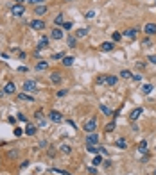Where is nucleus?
Here are the masks:
<instances>
[{
    "instance_id": "f257e3e1",
    "label": "nucleus",
    "mask_w": 156,
    "mask_h": 175,
    "mask_svg": "<svg viewBox=\"0 0 156 175\" xmlns=\"http://www.w3.org/2000/svg\"><path fill=\"white\" fill-rule=\"evenodd\" d=\"M23 91L25 93H36L38 91L36 80H25V82H23Z\"/></svg>"
},
{
    "instance_id": "f03ea898",
    "label": "nucleus",
    "mask_w": 156,
    "mask_h": 175,
    "mask_svg": "<svg viewBox=\"0 0 156 175\" xmlns=\"http://www.w3.org/2000/svg\"><path fill=\"white\" fill-rule=\"evenodd\" d=\"M84 131L90 134V132H95L97 131V120L95 118H90L88 122H84Z\"/></svg>"
},
{
    "instance_id": "7ed1b4c3",
    "label": "nucleus",
    "mask_w": 156,
    "mask_h": 175,
    "mask_svg": "<svg viewBox=\"0 0 156 175\" xmlns=\"http://www.w3.org/2000/svg\"><path fill=\"white\" fill-rule=\"evenodd\" d=\"M29 27L32 30H43L45 29V22L43 20H32V22L29 23Z\"/></svg>"
},
{
    "instance_id": "20e7f679",
    "label": "nucleus",
    "mask_w": 156,
    "mask_h": 175,
    "mask_svg": "<svg viewBox=\"0 0 156 175\" xmlns=\"http://www.w3.org/2000/svg\"><path fill=\"white\" fill-rule=\"evenodd\" d=\"M11 11H13V16H23V13H25V7L22 4H15L11 7Z\"/></svg>"
},
{
    "instance_id": "39448f33",
    "label": "nucleus",
    "mask_w": 156,
    "mask_h": 175,
    "mask_svg": "<svg viewBox=\"0 0 156 175\" xmlns=\"http://www.w3.org/2000/svg\"><path fill=\"white\" fill-rule=\"evenodd\" d=\"M99 143V134L97 132H90L86 136V145H97Z\"/></svg>"
},
{
    "instance_id": "423d86ee",
    "label": "nucleus",
    "mask_w": 156,
    "mask_h": 175,
    "mask_svg": "<svg viewBox=\"0 0 156 175\" xmlns=\"http://www.w3.org/2000/svg\"><path fill=\"white\" fill-rule=\"evenodd\" d=\"M49 118H50V122H54V123H61V122H63V116H61V113H58V111H50Z\"/></svg>"
},
{
    "instance_id": "0eeeda50",
    "label": "nucleus",
    "mask_w": 156,
    "mask_h": 175,
    "mask_svg": "<svg viewBox=\"0 0 156 175\" xmlns=\"http://www.w3.org/2000/svg\"><path fill=\"white\" fill-rule=\"evenodd\" d=\"M137 34H138L137 29H127V30H124V34H122V36H124L126 39H131V41H133V39L137 38Z\"/></svg>"
},
{
    "instance_id": "6e6552de",
    "label": "nucleus",
    "mask_w": 156,
    "mask_h": 175,
    "mask_svg": "<svg viewBox=\"0 0 156 175\" xmlns=\"http://www.w3.org/2000/svg\"><path fill=\"white\" fill-rule=\"evenodd\" d=\"M144 30H145V34H149V36H154V34H156V23H145Z\"/></svg>"
},
{
    "instance_id": "1a4fd4ad",
    "label": "nucleus",
    "mask_w": 156,
    "mask_h": 175,
    "mask_svg": "<svg viewBox=\"0 0 156 175\" xmlns=\"http://www.w3.org/2000/svg\"><path fill=\"white\" fill-rule=\"evenodd\" d=\"M142 113H144V109H142V107H137V109H133V111H131L129 118H131L133 122H135V120H138V118L142 116Z\"/></svg>"
},
{
    "instance_id": "9d476101",
    "label": "nucleus",
    "mask_w": 156,
    "mask_h": 175,
    "mask_svg": "<svg viewBox=\"0 0 156 175\" xmlns=\"http://www.w3.org/2000/svg\"><path fill=\"white\" fill-rule=\"evenodd\" d=\"M47 11H49V7L42 4V5H36V9H34V15H36V16H43Z\"/></svg>"
},
{
    "instance_id": "9b49d317",
    "label": "nucleus",
    "mask_w": 156,
    "mask_h": 175,
    "mask_svg": "<svg viewBox=\"0 0 156 175\" xmlns=\"http://www.w3.org/2000/svg\"><path fill=\"white\" fill-rule=\"evenodd\" d=\"M18 100H20V102H34L32 95H29V93H20V95H18Z\"/></svg>"
},
{
    "instance_id": "f8f14e48",
    "label": "nucleus",
    "mask_w": 156,
    "mask_h": 175,
    "mask_svg": "<svg viewBox=\"0 0 156 175\" xmlns=\"http://www.w3.org/2000/svg\"><path fill=\"white\" fill-rule=\"evenodd\" d=\"M113 48H115L113 41H104V43H100V50H104V52H111Z\"/></svg>"
},
{
    "instance_id": "ddd939ff",
    "label": "nucleus",
    "mask_w": 156,
    "mask_h": 175,
    "mask_svg": "<svg viewBox=\"0 0 156 175\" xmlns=\"http://www.w3.org/2000/svg\"><path fill=\"white\" fill-rule=\"evenodd\" d=\"M36 125H32V123H27V127H25V134H27V136H34V134H36Z\"/></svg>"
},
{
    "instance_id": "4468645a",
    "label": "nucleus",
    "mask_w": 156,
    "mask_h": 175,
    "mask_svg": "<svg viewBox=\"0 0 156 175\" xmlns=\"http://www.w3.org/2000/svg\"><path fill=\"white\" fill-rule=\"evenodd\" d=\"M52 39H56V41H59V39L61 38H63V30H61V29H58V27H54V30H52Z\"/></svg>"
},
{
    "instance_id": "2eb2a0df",
    "label": "nucleus",
    "mask_w": 156,
    "mask_h": 175,
    "mask_svg": "<svg viewBox=\"0 0 156 175\" xmlns=\"http://www.w3.org/2000/svg\"><path fill=\"white\" fill-rule=\"evenodd\" d=\"M4 91L7 93V95H13V93L16 91V86H15V82H7V84L4 86Z\"/></svg>"
},
{
    "instance_id": "dca6fc26",
    "label": "nucleus",
    "mask_w": 156,
    "mask_h": 175,
    "mask_svg": "<svg viewBox=\"0 0 156 175\" xmlns=\"http://www.w3.org/2000/svg\"><path fill=\"white\" fill-rule=\"evenodd\" d=\"M47 46H49V38L42 36V39L38 41V48H47Z\"/></svg>"
},
{
    "instance_id": "f3484780",
    "label": "nucleus",
    "mask_w": 156,
    "mask_h": 175,
    "mask_svg": "<svg viewBox=\"0 0 156 175\" xmlns=\"http://www.w3.org/2000/svg\"><path fill=\"white\" fill-rule=\"evenodd\" d=\"M50 80H52L54 84L61 82V75H59V72H52V73H50Z\"/></svg>"
},
{
    "instance_id": "a211bd4d",
    "label": "nucleus",
    "mask_w": 156,
    "mask_h": 175,
    "mask_svg": "<svg viewBox=\"0 0 156 175\" xmlns=\"http://www.w3.org/2000/svg\"><path fill=\"white\" fill-rule=\"evenodd\" d=\"M117 82H119V79L115 77V75H108V77H106V84H108V86H115Z\"/></svg>"
},
{
    "instance_id": "6ab92c4d",
    "label": "nucleus",
    "mask_w": 156,
    "mask_h": 175,
    "mask_svg": "<svg viewBox=\"0 0 156 175\" xmlns=\"http://www.w3.org/2000/svg\"><path fill=\"white\" fill-rule=\"evenodd\" d=\"M47 68H49V63H47V61H40V63L36 64V70H38V72H43V70H47Z\"/></svg>"
},
{
    "instance_id": "aec40b11",
    "label": "nucleus",
    "mask_w": 156,
    "mask_h": 175,
    "mask_svg": "<svg viewBox=\"0 0 156 175\" xmlns=\"http://www.w3.org/2000/svg\"><path fill=\"white\" fill-rule=\"evenodd\" d=\"M74 59H76V57L65 56V57H63V64H65V66H72V64H74Z\"/></svg>"
},
{
    "instance_id": "412c9836",
    "label": "nucleus",
    "mask_w": 156,
    "mask_h": 175,
    "mask_svg": "<svg viewBox=\"0 0 156 175\" xmlns=\"http://www.w3.org/2000/svg\"><path fill=\"white\" fill-rule=\"evenodd\" d=\"M76 41H77V38L76 36H68V39H66V43H68V46H70V48H76Z\"/></svg>"
},
{
    "instance_id": "4be33fe9",
    "label": "nucleus",
    "mask_w": 156,
    "mask_h": 175,
    "mask_svg": "<svg viewBox=\"0 0 156 175\" xmlns=\"http://www.w3.org/2000/svg\"><path fill=\"white\" fill-rule=\"evenodd\" d=\"M151 91H153V84H144L142 86V93H144V95H149Z\"/></svg>"
},
{
    "instance_id": "5701e85b",
    "label": "nucleus",
    "mask_w": 156,
    "mask_h": 175,
    "mask_svg": "<svg viewBox=\"0 0 156 175\" xmlns=\"http://www.w3.org/2000/svg\"><path fill=\"white\" fill-rule=\"evenodd\" d=\"M88 34V29L84 27V29H77V32H76V38H84Z\"/></svg>"
},
{
    "instance_id": "b1692460",
    "label": "nucleus",
    "mask_w": 156,
    "mask_h": 175,
    "mask_svg": "<svg viewBox=\"0 0 156 175\" xmlns=\"http://www.w3.org/2000/svg\"><path fill=\"white\" fill-rule=\"evenodd\" d=\"M120 77H122V79H133V73H131L129 70H122V72H120Z\"/></svg>"
},
{
    "instance_id": "393cba45",
    "label": "nucleus",
    "mask_w": 156,
    "mask_h": 175,
    "mask_svg": "<svg viewBox=\"0 0 156 175\" xmlns=\"http://www.w3.org/2000/svg\"><path fill=\"white\" fill-rule=\"evenodd\" d=\"M54 23H56V27H58V25H63V23H65V18H63V15H58L56 18H54Z\"/></svg>"
},
{
    "instance_id": "a878e982",
    "label": "nucleus",
    "mask_w": 156,
    "mask_h": 175,
    "mask_svg": "<svg viewBox=\"0 0 156 175\" xmlns=\"http://www.w3.org/2000/svg\"><path fill=\"white\" fill-rule=\"evenodd\" d=\"M100 111H102L106 116H111V114H113V113H111V109H110V107H106L104 104H100Z\"/></svg>"
},
{
    "instance_id": "bb28decb",
    "label": "nucleus",
    "mask_w": 156,
    "mask_h": 175,
    "mask_svg": "<svg viewBox=\"0 0 156 175\" xmlns=\"http://www.w3.org/2000/svg\"><path fill=\"white\" fill-rule=\"evenodd\" d=\"M138 150L147 154V143H145V141H140V143H138Z\"/></svg>"
},
{
    "instance_id": "cd10ccee",
    "label": "nucleus",
    "mask_w": 156,
    "mask_h": 175,
    "mask_svg": "<svg viewBox=\"0 0 156 175\" xmlns=\"http://www.w3.org/2000/svg\"><path fill=\"white\" fill-rule=\"evenodd\" d=\"M117 146H119V148H126V139L124 138H120V139H117Z\"/></svg>"
},
{
    "instance_id": "c85d7f7f",
    "label": "nucleus",
    "mask_w": 156,
    "mask_h": 175,
    "mask_svg": "<svg viewBox=\"0 0 156 175\" xmlns=\"http://www.w3.org/2000/svg\"><path fill=\"white\" fill-rule=\"evenodd\" d=\"M111 131H115V122H110L106 125V132H111Z\"/></svg>"
},
{
    "instance_id": "c756f323",
    "label": "nucleus",
    "mask_w": 156,
    "mask_h": 175,
    "mask_svg": "<svg viewBox=\"0 0 156 175\" xmlns=\"http://www.w3.org/2000/svg\"><path fill=\"white\" fill-rule=\"evenodd\" d=\"M70 150L72 148H70L68 145H61V152H63V154H70Z\"/></svg>"
},
{
    "instance_id": "7c9ffc66",
    "label": "nucleus",
    "mask_w": 156,
    "mask_h": 175,
    "mask_svg": "<svg viewBox=\"0 0 156 175\" xmlns=\"http://www.w3.org/2000/svg\"><path fill=\"white\" fill-rule=\"evenodd\" d=\"M100 163H102V157H100V156H99V154H97V156H95V157H93V164H95V166H97V164H100Z\"/></svg>"
},
{
    "instance_id": "2f4dec72",
    "label": "nucleus",
    "mask_w": 156,
    "mask_h": 175,
    "mask_svg": "<svg viewBox=\"0 0 156 175\" xmlns=\"http://www.w3.org/2000/svg\"><path fill=\"white\" fill-rule=\"evenodd\" d=\"M27 2H29V4H32V5H42V4L45 2V0H27Z\"/></svg>"
},
{
    "instance_id": "473e14b6",
    "label": "nucleus",
    "mask_w": 156,
    "mask_h": 175,
    "mask_svg": "<svg viewBox=\"0 0 156 175\" xmlns=\"http://www.w3.org/2000/svg\"><path fill=\"white\" fill-rule=\"evenodd\" d=\"M97 84L100 86V84H106V75H100L99 79H97Z\"/></svg>"
},
{
    "instance_id": "72a5a7b5",
    "label": "nucleus",
    "mask_w": 156,
    "mask_h": 175,
    "mask_svg": "<svg viewBox=\"0 0 156 175\" xmlns=\"http://www.w3.org/2000/svg\"><path fill=\"white\" fill-rule=\"evenodd\" d=\"M61 57H65L63 52H58V54H54V56H52V59H61Z\"/></svg>"
},
{
    "instance_id": "f704fd0d",
    "label": "nucleus",
    "mask_w": 156,
    "mask_h": 175,
    "mask_svg": "<svg viewBox=\"0 0 156 175\" xmlns=\"http://www.w3.org/2000/svg\"><path fill=\"white\" fill-rule=\"evenodd\" d=\"M120 38H122V34H119V32H113V41H119Z\"/></svg>"
},
{
    "instance_id": "c9c22d12",
    "label": "nucleus",
    "mask_w": 156,
    "mask_h": 175,
    "mask_svg": "<svg viewBox=\"0 0 156 175\" xmlns=\"http://www.w3.org/2000/svg\"><path fill=\"white\" fill-rule=\"evenodd\" d=\"M22 134H23V129H15V136H22Z\"/></svg>"
},
{
    "instance_id": "e433bc0d",
    "label": "nucleus",
    "mask_w": 156,
    "mask_h": 175,
    "mask_svg": "<svg viewBox=\"0 0 156 175\" xmlns=\"http://www.w3.org/2000/svg\"><path fill=\"white\" fill-rule=\"evenodd\" d=\"M34 116H36L38 120H42V118H43V113H42V111H36V114H34Z\"/></svg>"
},
{
    "instance_id": "4c0bfd02",
    "label": "nucleus",
    "mask_w": 156,
    "mask_h": 175,
    "mask_svg": "<svg viewBox=\"0 0 156 175\" xmlns=\"http://www.w3.org/2000/svg\"><path fill=\"white\" fill-rule=\"evenodd\" d=\"M63 27H65V29H72V22H65Z\"/></svg>"
},
{
    "instance_id": "58836bf2",
    "label": "nucleus",
    "mask_w": 156,
    "mask_h": 175,
    "mask_svg": "<svg viewBox=\"0 0 156 175\" xmlns=\"http://www.w3.org/2000/svg\"><path fill=\"white\" fill-rule=\"evenodd\" d=\"M147 59H149V61H151V63H153V64H156V56H149V57H147Z\"/></svg>"
},
{
    "instance_id": "ea45409f",
    "label": "nucleus",
    "mask_w": 156,
    "mask_h": 175,
    "mask_svg": "<svg viewBox=\"0 0 156 175\" xmlns=\"http://www.w3.org/2000/svg\"><path fill=\"white\" fill-rule=\"evenodd\" d=\"M93 16H95V13H93V11H88L86 13V18H93Z\"/></svg>"
},
{
    "instance_id": "a19ab883",
    "label": "nucleus",
    "mask_w": 156,
    "mask_h": 175,
    "mask_svg": "<svg viewBox=\"0 0 156 175\" xmlns=\"http://www.w3.org/2000/svg\"><path fill=\"white\" fill-rule=\"evenodd\" d=\"M18 120H20V122H27V116H23V114H18Z\"/></svg>"
},
{
    "instance_id": "79ce46f5",
    "label": "nucleus",
    "mask_w": 156,
    "mask_h": 175,
    "mask_svg": "<svg viewBox=\"0 0 156 175\" xmlns=\"http://www.w3.org/2000/svg\"><path fill=\"white\" fill-rule=\"evenodd\" d=\"M88 172H90L92 175H95V173H97V170H95V168H93V166H90V168H88Z\"/></svg>"
},
{
    "instance_id": "37998d69",
    "label": "nucleus",
    "mask_w": 156,
    "mask_h": 175,
    "mask_svg": "<svg viewBox=\"0 0 156 175\" xmlns=\"http://www.w3.org/2000/svg\"><path fill=\"white\" fill-rule=\"evenodd\" d=\"M65 95H66V89H61V91L58 93V97H65Z\"/></svg>"
},
{
    "instance_id": "c03bdc74",
    "label": "nucleus",
    "mask_w": 156,
    "mask_h": 175,
    "mask_svg": "<svg viewBox=\"0 0 156 175\" xmlns=\"http://www.w3.org/2000/svg\"><path fill=\"white\" fill-rule=\"evenodd\" d=\"M38 123H40V125H42V127H45V123H47V122H45V120L42 118V120H38Z\"/></svg>"
},
{
    "instance_id": "a18cd8bd",
    "label": "nucleus",
    "mask_w": 156,
    "mask_h": 175,
    "mask_svg": "<svg viewBox=\"0 0 156 175\" xmlns=\"http://www.w3.org/2000/svg\"><path fill=\"white\" fill-rule=\"evenodd\" d=\"M16 2H18V4H22V0H16Z\"/></svg>"
},
{
    "instance_id": "49530a36",
    "label": "nucleus",
    "mask_w": 156,
    "mask_h": 175,
    "mask_svg": "<svg viewBox=\"0 0 156 175\" xmlns=\"http://www.w3.org/2000/svg\"><path fill=\"white\" fill-rule=\"evenodd\" d=\"M153 175H156V170H154V172H153Z\"/></svg>"
},
{
    "instance_id": "de8ad7c7",
    "label": "nucleus",
    "mask_w": 156,
    "mask_h": 175,
    "mask_svg": "<svg viewBox=\"0 0 156 175\" xmlns=\"http://www.w3.org/2000/svg\"><path fill=\"white\" fill-rule=\"evenodd\" d=\"M66 2H68V0H66Z\"/></svg>"
}]
</instances>
